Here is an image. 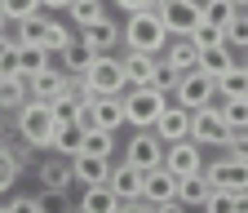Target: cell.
<instances>
[{
  "label": "cell",
  "mask_w": 248,
  "mask_h": 213,
  "mask_svg": "<svg viewBox=\"0 0 248 213\" xmlns=\"http://www.w3.org/2000/svg\"><path fill=\"white\" fill-rule=\"evenodd\" d=\"M120 40L129 45V53H146V58H155V53H164V45H169L173 36L164 32V22H160V14H155V9H142V14H129V22H124V32H120Z\"/></svg>",
  "instance_id": "6da1fadb"
},
{
  "label": "cell",
  "mask_w": 248,
  "mask_h": 213,
  "mask_svg": "<svg viewBox=\"0 0 248 213\" xmlns=\"http://www.w3.org/2000/svg\"><path fill=\"white\" fill-rule=\"evenodd\" d=\"M14 125H18V138H22L27 147H40V151H49V142H53V133H58L53 111H49L45 102H31V98L14 111Z\"/></svg>",
  "instance_id": "7a4b0ae2"
},
{
  "label": "cell",
  "mask_w": 248,
  "mask_h": 213,
  "mask_svg": "<svg viewBox=\"0 0 248 213\" xmlns=\"http://www.w3.org/2000/svg\"><path fill=\"white\" fill-rule=\"evenodd\" d=\"M120 102H124V125H133V129H155L160 111L169 107V98L155 94V89H124Z\"/></svg>",
  "instance_id": "3957f363"
},
{
  "label": "cell",
  "mask_w": 248,
  "mask_h": 213,
  "mask_svg": "<svg viewBox=\"0 0 248 213\" xmlns=\"http://www.w3.org/2000/svg\"><path fill=\"white\" fill-rule=\"evenodd\" d=\"M84 84L93 89V98H120L124 89H129V80H124V67L115 53H98L84 71Z\"/></svg>",
  "instance_id": "277c9868"
},
{
  "label": "cell",
  "mask_w": 248,
  "mask_h": 213,
  "mask_svg": "<svg viewBox=\"0 0 248 213\" xmlns=\"http://www.w3.org/2000/svg\"><path fill=\"white\" fill-rule=\"evenodd\" d=\"M173 107H182V111H200V107H213V98H217V84L204 76V71H186V76H177V84H173Z\"/></svg>",
  "instance_id": "5b68a950"
},
{
  "label": "cell",
  "mask_w": 248,
  "mask_h": 213,
  "mask_svg": "<svg viewBox=\"0 0 248 213\" xmlns=\"http://www.w3.org/2000/svg\"><path fill=\"white\" fill-rule=\"evenodd\" d=\"M155 14H160L164 32H169L173 40H186V36L200 27V5H195V0H160Z\"/></svg>",
  "instance_id": "8992f818"
},
{
  "label": "cell",
  "mask_w": 248,
  "mask_h": 213,
  "mask_svg": "<svg viewBox=\"0 0 248 213\" xmlns=\"http://www.w3.org/2000/svg\"><path fill=\"white\" fill-rule=\"evenodd\" d=\"M191 142L195 147H226L231 142V129L222 120V107H200L191 111Z\"/></svg>",
  "instance_id": "52a82bcc"
},
{
  "label": "cell",
  "mask_w": 248,
  "mask_h": 213,
  "mask_svg": "<svg viewBox=\"0 0 248 213\" xmlns=\"http://www.w3.org/2000/svg\"><path fill=\"white\" fill-rule=\"evenodd\" d=\"M204 178H208L213 191H226V196H244V191H248V164H244V160H231V156L213 160V164L204 169Z\"/></svg>",
  "instance_id": "ba28073f"
},
{
  "label": "cell",
  "mask_w": 248,
  "mask_h": 213,
  "mask_svg": "<svg viewBox=\"0 0 248 213\" xmlns=\"http://www.w3.org/2000/svg\"><path fill=\"white\" fill-rule=\"evenodd\" d=\"M160 160H164V142L155 138L151 129H138L129 142H124V164L151 173V169H160Z\"/></svg>",
  "instance_id": "9c48e42d"
},
{
  "label": "cell",
  "mask_w": 248,
  "mask_h": 213,
  "mask_svg": "<svg viewBox=\"0 0 248 213\" xmlns=\"http://www.w3.org/2000/svg\"><path fill=\"white\" fill-rule=\"evenodd\" d=\"M160 169H169L173 178H191V173H200V169H204V147H195L191 138L169 142V147H164V160H160Z\"/></svg>",
  "instance_id": "30bf717a"
},
{
  "label": "cell",
  "mask_w": 248,
  "mask_h": 213,
  "mask_svg": "<svg viewBox=\"0 0 248 213\" xmlns=\"http://www.w3.org/2000/svg\"><path fill=\"white\" fill-rule=\"evenodd\" d=\"M76 125H80V129H107V133H115V129L124 125V102H120V98H93V102L80 111Z\"/></svg>",
  "instance_id": "8fae6325"
},
{
  "label": "cell",
  "mask_w": 248,
  "mask_h": 213,
  "mask_svg": "<svg viewBox=\"0 0 248 213\" xmlns=\"http://www.w3.org/2000/svg\"><path fill=\"white\" fill-rule=\"evenodd\" d=\"M67 84H71V76H67V71H53V67H45L40 76H31V80H27V98H31V102H45V107H53L62 94H67Z\"/></svg>",
  "instance_id": "7c38bea8"
},
{
  "label": "cell",
  "mask_w": 248,
  "mask_h": 213,
  "mask_svg": "<svg viewBox=\"0 0 248 213\" xmlns=\"http://www.w3.org/2000/svg\"><path fill=\"white\" fill-rule=\"evenodd\" d=\"M151 133L160 138L164 147H169V142H182V138H191V111H182V107L169 102V107L160 111V120H155V129H151Z\"/></svg>",
  "instance_id": "4fadbf2b"
},
{
  "label": "cell",
  "mask_w": 248,
  "mask_h": 213,
  "mask_svg": "<svg viewBox=\"0 0 248 213\" xmlns=\"http://www.w3.org/2000/svg\"><path fill=\"white\" fill-rule=\"evenodd\" d=\"M102 187L115 200H142V169H133V164H111V173H107Z\"/></svg>",
  "instance_id": "5bb4252c"
},
{
  "label": "cell",
  "mask_w": 248,
  "mask_h": 213,
  "mask_svg": "<svg viewBox=\"0 0 248 213\" xmlns=\"http://www.w3.org/2000/svg\"><path fill=\"white\" fill-rule=\"evenodd\" d=\"M164 200H177V178L169 169H151L142 173V204H164Z\"/></svg>",
  "instance_id": "9a60e30c"
},
{
  "label": "cell",
  "mask_w": 248,
  "mask_h": 213,
  "mask_svg": "<svg viewBox=\"0 0 248 213\" xmlns=\"http://www.w3.org/2000/svg\"><path fill=\"white\" fill-rule=\"evenodd\" d=\"M120 67H124V80H129V89H151L155 76H160V63L146 53H124L120 58Z\"/></svg>",
  "instance_id": "2e32d148"
},
{
  "label": "cell",
  "mask_w": 248,
  "mask_h": 213,
  "mask_svg": "<svg viewBox=\"0 0 248 213\" xmlns=\"http://www.w3.org/2000/svg\"><path fill=\"white\" fill-rule=\"evenodd\" d=\"M80 40H84L93 53H111V49L120 45V22H115V18H98V22L80 27Z\"/></svg>",
  "instance_id": "e0dca14e"
},
{
  "label": "cell",
  "mask_w": 248,
  "mask_h": 213,
  "mask_svg": "<svg viewBox=\"0 0 248 213\" xmlns=\"http://www.w3.org/2000/svg\"><path fill=\"white\" fill-rule=\"evenodd\" d=\"M71 164V182H80V187H102L107 182V173H111V160H98V156H71L67 160Z\"/></svg>",
  "instance_id": "ac0fdd59"
},
{
  "label": "cell",
  "mask_w": 248,
  "mask_h": 213,
  "mask_svg": "<svg viewBox=\"0 0 248 213\" xmlns=\"http://www.w3.org/2000/svg\"><path fill=\"white\" fill-rule=\"evenodd\" d=\"M195 58H200V49L191 40H169L164 53H160V67L173 71V76H186V71H195Z\"/></svg>",
  "instance_id": "d6986e66"
},
{
  "label": "cell",
  "mask_w": 248,
  "mask_h": 213,
  "mask_svg": "<svg viewBox=\"0 0 248 213\" xmlns=\"http://www.w3.org/2000/svg\"><path fill=\"white\" fill-rule=\"evenodd\" d=\"M231 67H235V53H231L226 45H208V49H200V58H195V71H204L208 80H222Z\"/></svg>",
  "instance_id": "ffe728a7"
},
{
  "label": "cell",
  "mask_w": 248,
  "mask_h": 213,
  "mask_svg": "<svg viewBox=\"0 0 248 213\" xmlns=\"http://www.w3.org/2000/svg\"><path fill=\"white\" fill-rule=\"evenodd\" d=\"M93 58H98V53H93L80 36H71V40H67V49H62V71H67V76H84Z\"/></svg>",
  "instance_id": "44dd1931"
},
{
  "label": "cell",
  "mask_w": 248,
  "mask_h": 213,
  "mask_svg": "<svg viewBox=\"0 0 248 213\" xmlns=\"http://www.w3.org/2000/svg\"><path fill=\"white\" fill-rule=\"evenodd\" d=\"M208 178H204V169L200 173H191V178H177V200L186 204V209H200L204 200H208Z\"/></svg>",
  "instance_id": "7402d4cb"
},
{
  "label": "cell",
  "mask_w": 248,
  "mask_h": 213,
  "mask_svg": "<svg viewBox=\"0 0 248 213\" xmlns=\"http://www.w3.org/2000/svg\"><path fill=\"white\" fill-rule=\"evenodd\" d=\"M40 187L67 196V191H71V164H67V160H45V164H40Z\"/></svg>",
  "instance_id": "603a6c76"
},
{
  "label": "cell",
  "mask_w": 248,
  "mask_h": 213,
  "mask_svg": "<svg viewBox=\"0 0 248 213\" xmlns=\"http://www.w3.org/2000/svg\"><path fill=\"white\" fill-rule=\"evenodd\" d=\"M27 102V80L22 76H0V115H14Z\"/></svg>",
  "instance_id": "cb8c5ba5"
},
{
  "label": "cell",
  "mask_w": 248,
  "mask_h": 213,
  "mask_svg": "<svg viewBox=\"0 0 248 213\" xmlns=\"http://www.w3.org/2000/svg\"><path fill=\"white\" fill-rule=\"evenodd\" d=\"M80 142H84V129H80V125H58L49 151H53V156H62V160H71V156H80Z\"/></svg>",
  "instance_id": "d4e9b609"
},
{
  "label": "cell",
  "mask_w": 248,
  "mask_h": 213,
  "mask_svg": "<svg viewBox=\"0 0 248 213\" xmlns=\"http://www.w3.org/2000/svg\"><path fill=\"white\" fill-rule=\"evenodd\" d=\"M120 209V200L107 191V187H84V196H80V209L76 213H115Z\"/></svg>",
  "instance_id": "484cf974"
},
{
  "label": "cell",
  "mask_w": 248,
  "mask_h": 213,
  "mask_svg": "<svg viewBox=\"0 0 248 213\" xmlns=\"http://www.w3.org/2000/svg\"><path fill=\"white\" fill-rule=\"evenodd\" d=\"M49 22H53V18H45V14H31V18H22V22H18V36H14V45H45V36H49Z\"/></svg>",
  "instance_id": "4316f807"
},
{
  "label": "cell",
  "mask_w": 248,
  "mask_h": 213,
  "mask_svg": "<svg viewBox=\"0 0 248 213\" xmlns=\"http://www.w3.org/2000/svg\"><path fill=\"white\" fill-rule=\"evenodd\" d=\"M213 84H217V94H222V102H231V98H248V71H244L239 63H235L222 80H213Z\"/></svg>",
  "instance_id": "83f0119b"
},
{
  "label": "cell",
  "mask_w": 248,
  "mask_h": 213,
  "mask_svg": "<svg viewBox=\"0 0 248 213\" xmlns=\"http://www.w3.org/2000/svg\"><path fill=\"white\" fill-rule=\"evenodd\" d=\"M80 151H84V156H98V160H111V151H115V133H107V129H84Z\"/></svg>",
  "instance_id": "f1b7e54d"
},
{
  "label": "cell",
  "mask_w": 248,
  "mask_h": 213,
  "mask_svg": "<svg viewBox=\"0 0 248 213\" xmlns=\"http://www.w3.org/2000/svg\"><path fill=\"white\" fill-rule=\"evenodd\" d=\"M239 9L231 5V0H204V5H200V22H208V27H217V32H222V27L235 18Z\"/></svg>",
  "instance_id": "f546056e"
},
{
  "label": "cell",
  "mask_w": 248,
  "mask_h": 213,
  "mask_svg": "<svg viewBox=\"0 0 248 213\" xmlns=\"http://www.w3.org/2000/svg\"><path fill=\"white\" fill-rule=\"evenodd\" d=\"M222 45L235 53V49H248V14H235L226 27H222Z\"/></svg>",
  "instance_id": "4dcf8cb0"
},
{
  "label": "cell",
  "mask_w": 248,
  "mask_h": 213,
  "mask_svg": "<svg viewBox=\"0 0 248 213\" xmlns=\"http://www.w3.org/2000/svg\"><path fill=\"white\" fill-rule=\"evenodd\" d=\"M222 120L231 133H248V98H231L222 102Z\"/></svg>",
  "instance_id": "1f68e13d"
},
{
  "label": "cell",
  "mask_w": 248,
  "mask_h": 213,
  "mask_svg": "<svg viewBox=\"0 0 248 213\" xmlns=\"http://www.w3.org/2000/svg\"><path fill=\"white\" fill-rule=\"evenodd\" d=\"M67 14H71L80 27H89V22L107 18V5H102V0H71V5H67Z\"/></svg>",
  "instance_id": "d6a6232c"
},
{
  "label": "cell",
  "mask_w": 248,
  "mask_h": 213,
  "mask_svg": "<svg viewBox=\"0 0 248 213\" xmlns=\"http://www.w3.org/2000/svg\"><path fill=\"white\" fill-rule=\"evenodd\" d=\"M0 14H5V22H22L31 14H40V0H0Z\"/></svg>",
  "instance_id": "836d02e7"
},
{
  "label": "cell",
  "mask_w": 248,
  "mask_h": 213,
  "mask_svg": "<svg viewBox=\"0 0 248 213\" xmlns=\"http://www.w3.org/2000/svg\"><path fill=\"white\" fill-rule=\"evenodd\" d=\"M49 111H53V120H58V125H76V120H80V111H84V107H80V102H76L71 94H62V98H58V102H53Z\"/></svg>",
  "instance_id": "e575fe53"
},
{
  "label": "cell",
  "mask_w": 248,
  "mask_h": 213,
  "mask_svg": "<svg viewBox=\"0 0 248 213\" xmlns=\"http://www.w3.org/2000/svg\"><path fill=\"white\" fill-rule=\"evenodd\" d=\"M18 173H22V169H18V160L9 156V147H0V196L18 182Z\"/></svg>",
  "instance_id": "d590c367"
},
{
  "label": "cell",
  "mask_w": 248,
  "mask_h": 213,
  "mask_svg": "<svg viewBox=\"0 0 248 213\" xmlns=\"http://www.w3.org/2000/svg\"><path fill=\"white\" fill-rule=\"evenodd\" d=\"M67 40H71V32H67V27H62V22H49V36H45V53H62V49H67Z\"/></svg>",
  "instance_id": "8d00e7d4"
},
{
  "label": "cell",
  "mask_w": 248,
  "mask_h": 213,
  "mask_svg": "<svg viewBox=\"0 0 248 213\" xmlns=\"http://www.w3.org/2000/svg\"><path fill=\"white\" fill-rule=\"evenodd\" d=\"M186 40H191L195 49H208V45H222V32H217V27H208V22H200Z\"/></svg>",
  "instance_id": "74e56055"
},
{
  "label": "cell",
  "mask_w": 248,
  "mask_h": 213,
  "mask_svg": "<svg viewBox=\"0 0 248 213\" xmlns=\"http://www.w3.org/2000/svg\"><path fill=\"white\" fill-rule=\"evenodd\" d=\"M204 213H235V196H226V191H208V200L200 204Z\"/></svg>",
  "instance_id": "f35d334b"
},
{
  "label": "cell",
  "mask_w": 248,
  "mask_h": 213,
  "mask_svg": "<svg viewBox=\"0 0 248 213\" xmlns=\"http://www.w3.org/2000/svg\"><path fill=\"white\" fill-rule=\"evenodd\" d=\"M36 204H40V213H71L62 191H45V196H36Z\"/></svg>",
  "instance_id": "ab89813d"
},
{
  "label": "cell",
  "mask_w": 248,
  "mask_h": 213,
  "mask_svg": "<svg viewBox=\"0 0 248 213\" xmlns=\"http://www.w3.org/2000/svg\"><path fill=\"white\" fill-rule=\"evenodd\" d=\"M226 156L248 164V133H231V142H226Z\"/></svg>",
  "instance_id": "60d3db41"
},
{
  "label": "cell",
  "mask_w": 248,
  "mask_h": 213,
  "mask_svg": "<svg viewBox=\"0 0 248 213\" xmlns=\"http://www.w3.org/2000/svg\"><path fill=\"white\" fill-rule=\"evenodd\" d=\"M5 213H40V204H36V196H14L5 204Z\"/></svg>",
  "instance_id": "b9f144b4"
},
{
  "label": "cell",
  "mask_w": 248,
  "mask_h": 213,
  "mask_svg": "<svg viewBox=\"0 0 248 213\" xmlns=\"http://www.w3.org/2000/svg\"><path fill=\"white\" fill-rule=\"evenodd\" d=\"M115 5H120L124 14H142V9H155L160 0H115Z\"/></svg>",
  "instance_id": "7bdbcfd3"
},
{
  "label": "cell",
  "mask_w": 248,
  "mask_h": 213,
  "mask_svg": "<svg viewBox=\"0 0 248 213\" xmlns=\"http://www.w3.org/2000/svg\"><path fill=\"white\" fill-rule=\"evenodd\" d=\"M151 213H191V209H186L182 200H164V204H155Z\"/></svg>",
  "instance_id": "ee69618b"
},
{
  "label": "cell",
  "mask_w": 248,
  "mask_h": 213,
  "mask_svg": "<svg viewBox=\"0 0 248 213\" xmlns=\"http://www.w3.org/2000/svg\"><path fill=\"white\" fill-rule=\"evenodd\" d=\"M115 213H151V204H142V200H120Z\"/></svg>",
  "instance_id": "f6af8a7d"
},
{
  "label": "cell",
  "mask_w": 248,
  "mask_h": 213,
  "mask_svg": "<svg viewBox=\"0 0 248 213\" xmlns=\"http://www.w3.org/2000/svg\"><path fill=\"white\" fill-rule=\"evenodd\" d=\"M9 53H14V36H0V67L9 63Z\"/></svg>",
  "instance_id": "bcb514c9"
},
{
  "label": "cell",
  "mask_w": 248,
  "mask_h": 213,
  "mask_svg": "<svg viewBox=\"0 0 248 213\" xmlns=\"http://www.w3.org/2000/svg\"><path fill=\"white\" fill-rule=\"evenodd\" d=\"M235 213H248V191H244V196H235Z\"/></svg>",
  "instance_id": "7dc6e473"
},
{
  "label": "cell",
  "mask_w": 248,
  "mask_h": 213,
  "mask_svg": "<svg viewBox=\"0 0 248 213\" xmlns=\"http://www.w3.org/2000/svg\"><path fill=\"white\" fill-rule=\"evenodd\" d=\"M40 5H49V9H67L71 0H40Z\"/></svg>",
  "instance_id": "c3c4849f"
},
{
  "label": "cell",
  "mask_w": 248,
  "mask_h": 213,
  "mask_svg": "<svg viewBox=\"0 0 248 213\" xmlns=\"http://www.w3.org/2000/svg\"><path fill=\"white\" fill-rule=\"evenodd\" d=\"M5 27H9V22H5V14H0V36H9V32H5Z\"/></svg>",
  "instance_id": "681fc988"
},
{
  "label": "cell",
  "mask_w": 248,
  "mask_h": 213,
  "mask_svg": "<svg viewBox=\"0 0 248 213\" xmlns=\"http://www.w3.org/2000/svg\"><path fill=\"white\" fill-rule=\"evenodd\" d=\"M231 5H235V9H244V5H248V0H231Z\"/></svg>",
  "instance_id": "f907efd6"
},
{
  "label": "cell",
  "mask_w": 248,
  "mask_h": 213,
  "mask_svg": "<svg viewBox=\"0 0 248 213\" xmlns=\"http://www.w3.org/2000/svg\"><path fill=\"white\" fill-rule=\"evenodd\" d=\"M239 67H244V71H248V49H244V63H239Z\"/></svg>",
  "instance_id": "816d5d0a"
},
{
  "label": "cell",
  "mask_w": 248,
  "mask_h": 213,
  "mask_svg": "<svg viewBox=\"0 0 248 213\" xmlns=\"http://www.w3.org/2000/svg\"><path fill=\"white\" fill-rule=\"evenodd\" d=\"M0 213H5V200H0Z\"/></svg>",
  "instance_id": "f5cc1de1"
},
{
  "label": "cell",
  "mask_w": 248,
  "mask_h": 213,
  "mask_svg": "<svg viewBox=\"0 0 248 213\" xmlns=\"http://www.w3.org/2000/svg\"><path fill=\"white\" fill-rule=\"evenodd\" d=\"M71 213H76V209H71Z\"/></svg>",
  "instance_id": "db71d44e"
}]
</instances>
